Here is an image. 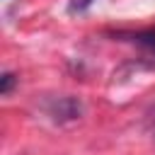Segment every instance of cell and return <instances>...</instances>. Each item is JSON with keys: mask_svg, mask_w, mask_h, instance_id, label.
<instances>
[{"mask_svg": "<svg viewBox=\"0 0 155 155\" xmlns=\"http://www.w3.org/2000/svg\"><path fill=\"white\" fill-rule=\"evenodd\" d=\"M46 114H48L53 121H58V124H63V121H75V119H80V114H82V104H80V99H75V97H58V99L46 102Z\"/></svg>", "mask_w": 155, "mask_h": 155, "instance_id": "6da1fadb", "label": "cell"}, {"mask_svg": "<svg viewBox=\"0 0 155 155\" xmlns=\"http://www.w3.org/2000/svg\"><path fill=\"white\" fill-rule=\"evenodd\" d=\"M94 2H97V0H70V2H68V12H70V15H82V12H87Z\"/></svg>", "mask_w": 155, "mask_h": 155, "instance_id": "3957f363", "label": "cell"}, {"mask_svg": "<svg viewBox=\"0 0 155 155\" xmlns=\"http://www.w3.org/2000/svg\"><path fill=\"white\" fill-rule=\"evenodd\" d=\"M124 41H131L133 46L140 48L143 58L155 65V27H148V29H140V31H133V34H119Z\"/></svg>", "mask_w": 155, "mask_h": 155, "instance_id": "7a4b0ae2", "label": "cell"}, {"mask_svg": "<svg viewBox=\"0 0 155 155\" xmlns=\"http://www.w3.org/2000/svg\"><path fill=\"white\" fill-rule=\"evenodd\" d=\"M17 85V78L12 75V73H2V78H0V94H10L12 92V87Z\"/></svg>", "mask_w": 155, "mask_h": 155, "instance_id": "277c9868", "label": "cell"}]
</instances>
